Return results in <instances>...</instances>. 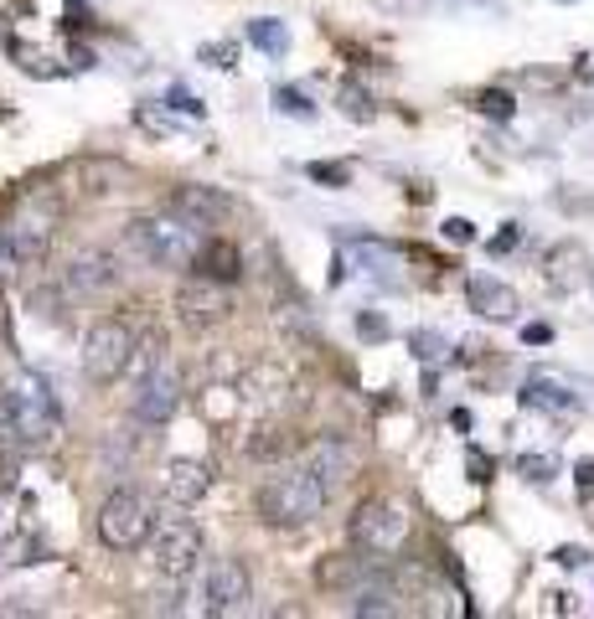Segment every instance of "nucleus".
I'll return each mask as SVG.
<instances>
[{
	"instance_id": "f257e3e1",
	"label": "nucleus",
	"mask_w": 594,
	"mask_h": 619,
	"mask_svg": "<svg viewBox=\"0 0 594 619\" xmlns=\"http://www.w3.org/2000/svg\"><path fill=\"white\" fill-rule=\"evenodd\" d=\"M212 223L192 217V212H181V206H166V212H145L135 223L125 227V243L145 264H156V269H196V258L207 254V233Z\"/></svg>"
},
{
	"instance_id": "f03ea898",
	"label": "nucleus",
	"mask_w": 594,
	"mask_h": 619,
	"mask_svg": "<svg viewBox=\"0 0 594 619\" xmlns=\"http://www.w3.org/2000/svg\"><path fill=\"white\" fill-rule=\"evenodd\" d=\"M0 413H5V424H11L21 449H47L63 434V408H57L52 387L36 372H16L0 387Z\"/></svg>"
},
{
	"instance_id": "7ed1b4c3",
	"label": "nucleus",
	"mask_w": 594,
	"mask_h": 619,
	"mask_svg": "<svg viewBox=\"0 0 594 619\" xmlns=\"http://www.w3.org/2000/svg\"><path fill=\"white\" fill-rule=\"evenodd\" d=\"M326 501H331V491L310 475L306 464L258 485V516H264L269 526H306L326 511Z\"/></svg>"
},
{
	"instance_id": "20e7f679",
	"label": "nucleus",
	"mask_w": 594,
	"mask_h": 619,
	"mask_svg": "<svg viewBox=\"0 0 594 619\" xmlns=\"http://www.w3.org/2000/svg\"><path fill=\"white\" fill-rule=\"evenodd\" d=\"M52 233H57V212L47 202L16 212L11 223L0 227V279H11L21 269H36L52 248Z\"/></svg>"
},
{
	"instance_id": "39448f33",
	"label": "nucleus",
	"mask_w": 594,
	"mask_h": 619,
	"mask_svg": "<svg viewBox=\"0 0 594 619\" xmlns=\"http://www.w3.org/2000/svg\"><path fill=\"white\" fill-rule=\"evenodd\" d=\"M150 532H156V506L140 491L104 495V506H98V542L109 553H140V547H150Z\"/></svg>"
},
{
	"instance_id": "423d86ee",
	"label": "nucleus",
	"mask_w": 594,
	"mask_h": 619,
	"mask_svg": "<svg viewBox=\"0 0 594 619\" xmlns=\"http://www.w3.org/2000/svg\"><path fill=\"white\" fill-rule=\"evenodd\" d=\"M135 351H140V335H135L129 320H98L83 335V377L109 387V382H119L129 372Z\"/></svg>"
},
{
	"instance_id": "0eeeda50",
	"label": "nucleus",
	"mask_w": 594,
	"mask_h": 619,
	"mask_svg": "<svg viewBox=\"0 0 594 619\" xmlns=\"http://www.w3.org/2000/svg\"><path fill=\"white\" fill-rule=\"evenodd\" d=\"M202 547H207V537H202V522H192V516H161L150 532V563L166 578H186L202 563Z\"/></svg>"
},
{
	"instance_id": "6e6552de",
	"label": "nucleus",
	"mask_w": 594,
	"mask_h": 619,
	"mask_svg": "<svg viewBox=\"0 0 594 619\" xmlns=\"http://www.w3.org/2000/svg\"><path fill=\"white\" fill-rule=\"evenodd\" d=\"M403 537H408V506L393 495H372L352 511V542L362 553H398Z\"/></svg>"
},
{
	"instance_id": "1a4fd4ad",
	"label": "nucleus",
	"mask_w": 594,
	"mask_h": 619,
	"mask_svg": "<svg viewBox=\"0 0 594 619\" xmlns=\"http://www.w3.org/2000/svg\"><path fill=\"white\" fill-rule=\"evenodd\" d=\"M248 599H254V578L243 568V557H217L202 578V609L212 619L227 614H248Z\"/></svg>"
},
{
	"instance_id": "9d476101",
	"label": "nucleus",
	"mask_w": 594,
	"mask_h": 619,
	"mask_svg": "<svg viewBox=\"0 0 594 619\" xmlns=\"http://www.w3.org/2000/svg\"><path fill=\"white\" fill-rule=\"evenodd\" d=\"M176 315L192 325V331H207V325H223L227 315H233V285H217V279H207V274H196V279H186L176 295Z\"/></svg>"
},
{
	"instance_id": "9b49d317",
	"label": "nucleus",
	"mask_w": 594,
	"mask_h": 619,
	"mask_svg": "<svg viewBox=\"0 0 594 619\" xmlns=\"http://www.w3.org/2000/svg\"><path fill=\"white\" fill-rule=\"evenodd\" d=\"M176 408H181V372L171 362L150 366V372L135 377V418H140V424L156 429V424H166Z\"/></svg>"
},
{
	"instance_id": "f8f14e48",
	"label": "nucleus",
	"mask_w": 594,
	"mask_h": 619,
	"mask_svg": "<svg viewBox=\"0 0 594 619\" xmlns=\"http://www.w3.org/2000/svg\"><path fill=\"white\" fill-rule=\"evenodd\" d=\"M161 491H166V501H171V506H181V511L202 506V501H207V491H212V464L207 460H192V454L166 460Z\"/></svg>"
},
{
	"instance_id": "ddd939ff",
	"label": "nucleus",
	"mask_w": 594,
	"mask_h": 619,
	"mask_svg": "<svg viewBox=\"0 0 594 619\" xmlns=\"http://www.w3.org/2000/svg\"><path fill=\"white\" fill-rule=\"evenodd\" d=\"M119 285V258L104 254V248H83V254L67 258L63 269V289L67 295H104V289Z\"/></svg>"
},
{
	"instance_id": "4468645a",
	"label": "nucleus",
	"mask_w": 594,
	"mask_h": 619,
	"mask_svg": "<svg viewBox=\"0 0 594 619\" xmlns=\"http://www.w3.org/2000/svg\"><path fill=\"white\" fill-rule=\"evenodd\" d=\"M306 470L321 480L326 491H337V485H347L357 475V449L347 439H321V444L306 449Z\"/></svg>"
},
{
	"instance_id": "2eb2a0df",
	"label": "nucleus",
	"mask_w": 594,
	"mask_h": 619,
	"mask_svg": "<svg viewBox=\"0 0 594 619\" xmlns=\"http://www.w3.org/2000/svg\"><path fill=\"white\" fill-rule=\"evenodd\" d=\"M243 449H248V460H258V464H285V460L300 454V434L289 429V424H258Z\"/></svg>"
},
{
	"instance_id": "dca6fc26",
	"label": "nucleus",
	"mask_w": 594,
	"mask_h": 619,
	"mask_svg": "<svg viewBox=\"0 0 594 619\" xmlns=\"http://www.w3.org/2000/svg\"><path fill=\"white\" fill-rule=\"evenodd\" d=\"M466 300H470V310L486 315V320H512L517 315V289L501 285V279H491V274H476V279H470Z\"/></svg>"
},
{
	"instance_id": "f3484780",
	"label": "nucleus",
	"mask_w": 594,
	"mask_h": 619,
	"mask_svg": "<svg viewBox=\"0 0 594 619\" xmlns=\"http://www.w3.org/2000/svg\"><path fill=\"white\" fill-rule=\"evenodd\" d=\"M171 206L192 212V217H202V223H223V217H233V202H227L223 191H212V186H176L171 191Z\"/></svg>"
},
{
	"instance_id": "a211bd4d",
	"label": "nucleus",
	"mask_w": 594,
	"mask_h": 619,
	"mask_svg": "<svg viewBox=\"0 0 594 619\" xmlns=\"http://www.w3.org/2000/svg\"><path fill=\"white\" fill-rule=\"evenodd\" d=\"M196 274H207V279H217V285H238L243 279V254L233 248V243H207V254L196 258Z\"/></svg>"
},
{
	"instance_id": "6ab92c4d",
	"label": "nucleus",
	"mask_w": 594,
	"mask_h": 619,
	"mask_svg": "<svg viewBox=\"0 0 594 619\" xmlns=\"http://www.w3.org/2000/svg\"><path fill=\"white\" fill-rule=\"evenodd\" d=\"M522 403H528V408H543V413H569V408H574V393L559 387V382H548V377H528Z\"/></svg>"
},
{
	"instance_id": "aec40b11",
	"label": "nucleus",
	"mask_w": 594,
	"mask_h": 619,
	"mask_svg": "<svg viewBox=\"0 0 594 619\" xmlns=\"http://www.w3.org/2000/svg\"><path fill=\"white\" fill-rule=\"evenodd\" d=\"M248 42H254L258 52H269V57H279V52H289V26H285V21L258 16V21H248Z\"/></svg>"
},
{
	"instance_id": "412c9836",
	"label": "nucleus",
	"mask_w": 594,
	"mask_h": 619,
	"mask_svg": "<svg viewBox=\"0 0 594 619\" xmlns=\"http://www.w3.org/2000/svg\"><path fill=\"white\" fill-rule=\"evenodd\" d=\"M274 109L279 114H289V119H316V104H310L306 94H300V88H274Z\"/></svg>"
},
{
	"instance_id": "4be33fe9",
	"label": "nucleus",
	"mask_w": 594,
	"mask_h": 619,
	"mask_svg": "<svg viewBox=\"0 0 594 619\" xmlns=\"http://www.w3.org/2000/svg\"><path fill=\"white\" fill-rule=\"evenodd\" d=\"M306 175L316 181V186H331V191L352 186V171H347V165H331V160H310V165H306Z\"/></svg>"
},
{
	"instance_id": "5701e85b",
	"label": "nucleus",
	"mask_w": 594,
	"mask_h": 619,
	"mask_svg": "<svg viewBox=\"0 0 594 619\" xmlns=\"http://www.w3.org/2000/svg\"><path fill=\"white\" fill-rule=\"evenodd\" d=\"M341 114H347V119H362V125H367V119H372L378 109H372V98L362 94L357 83H347V88H341Z\"/></svg>"
},
{
	"instance_id": "b1692460",
	"label": "nucleus",
	"mask_w": 594,
	"mask_h": 619,
	"mask_svg": "<svg viewBox=\"0 0 594 619\" xmlns=\"http://www.w3.org/2000/svg\"><path fill=\"white\" fill-rule=\"evenodd\" d=\"M476 109H481V114H491V119H512V109H517V104H512V94H507V88H486V94L476 98Z\"/></svg>"
},
{
	"instance_id": "393cba45",
	"label": "nucleus",
	"mask_w": 594,
	"mask_h": 619,
	"mask_svg": "<svg viewBox=\"0 0 594 619\" xmlns=\"http://www.w3.org/2000/svg\"><path fill=\"white\" fill-rule=\"evenodd\" d=\"M517 470H522L528 480H538V485H543V480H553L559 460H553V454H522V460H517Z\"/></svg>"
},
{
	"instance_id": "a878e982",
	"label": "nucleus",
	"mask_w": 594,
	"mask_h": 619,
	"mask_svg": "<svg viewBox=\"0 0 594 619\" xmlns=\"http://www.w3.org/2000/svg\"><path fill=\"white\" fill-rule=\"evenodd\" d=\"M408 346H414L418 362H439V356H445V341H439L434 331H414L408 335Z\"/></svg>"
},
{
	"instance_id": "bb28decb",
	"label": "nucleus",
	"mask_w": 594,
	"mask_h": 619,
	"mask_svg": "<svg viewBox=\"0 0 594 619\" xmlns=\"http://www.w3.org/2000/svg\"><path fill=\"white\" fill-rule=\"evenodd\" d=\"M171 109H176V114H192V119H202V114H207V104H202L196 94H186V88H171Z\"/></svg>"
},
{
	"instance_id": "cd10ccee",
	"label": "nucleus",
	"mask_w": 594,
	"mask_h": 619,
	"mask_svg": "<svg viewBox=\"0 0 594 619\" xmlns=\"http://www.w3.org/2000/svg\"><path fill=\"white\" fill-rule=\"evenodd\" d=\"M357 335H367V341H383V335H388V320H383V315H372V310H362V315H357Z\"/></svg>"
},
{
	"instance_id": "c85d7f7f",
	"label": "nucleus",
	"mask_w": 594,
	"mask_h": 619,
	"mask_svg": "<svg viewBox=\"0 0 594 619\" xmlns=\"http://www.w3.org/2000/svg\"><path fill=\"white\" fill-rule=\"evenodd\" d=\"M445 238H450V243H470V238H476V227H470L466 217H445Z\"/></svg>"
},
{
	"instance_id": "c756f323",
	"label": "nucleus",
	"mask_w": 594,
	"mask_h": 619,
	"mask_svg": "<svg viewBox=\"0 0 594 619\" xmlns=\"http://www.w3.org/2000/svg\"><path fill=\"white\" fill-rule=\"evenodd\" d=\"M196 57H207L212 67H233V47H227V42H212V47H202Z\"/></svg>"
},
{
	"instance_id": "7c9ffc66",
	"label": "nucleus",
	"mask_w": 594,
	"mask_h": 619,
	"mask_svg": "<svg viewBox=\"0 0 594 619\" xmlns=\"http://www.w3.org/2000/svg\"><path fill=\"white\" fill-rule=\"evenodd\" d=\"M553 563H559V568H584V563H589V553H584V547H559V553H553Z\"/></svg>"
},
{
	"instance_id": "2f4dec72",
	"label": "nucleus",
	"mask_w": 594,
	"mask_h": 619,
	"mask_svg": "<svg viewBox=\"0 0 594 619\" xmlns=\"http://www.w3.org/2000/svg\"><path fill=\"white\" fill-rule=\"evenodd\" d=\"M11 526H16L11 522V485H0V542L11 537Z\"/></svg>"
},
{
	"instance_id": "473e14b6",
	"label": "nucleus",
	"mask_w": 594,
	"mask_h": 619,
	"mask_svg": "<svg viewBox=\"0 0 594 619\" xmlns=\"http://www.w3.org/2000/svg\"><path fill=\"white\" fill-rule=\"evenodd\" d=\"M517 238H522V233H517V227L507 223V227L497 233V238H491V254H507V248H517Z\"/></svg>"
},
{
	"instance_id": "72a5a7b5",
	"label": "nucleus",
	"mask_w": 594,
	"mask_h": 619,
	"mask_svg": "<svg viewBox=\"0 0 594 619\" xmlns=\"http://www.w3.org/2000/svg\"><path fill=\"white\" fill-rule=\"evenodd\" d=\"M470 480H491V460H486V454H481V449H470Z\"/></svg>"
},
{
	"instance_id": "f704fd0d",
	"label": "nucleus",
	"mask_w": 594,
	"mask_h": 619,
	"mask_svg": "<svg viewBox=\"0 0 594 619\" xmlns=\"http://www.w3.org/2000/svg\"><path fill=\"white\" fill-rule=\"evenodd\" d=\"M522 341H528V346H543V341H553V331H548V325H528Z\"/></svg>"
},
{
	"instance_id": "c9c22d12",
	"label": "nucleus",
	"mask_w": 594,
	"mask_h": 619,
	"mask_svg": "<svg viewBox=\"0 0 594 619\" xmlns=\"http://www.w3.org/2000/svg\"><path fill=\"white\" fill-rule=\"evenodd\" d=\"M73 67H78V73H88V67H94V52H88V47H73Z\"/></svg>"
}]
</instances>
